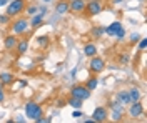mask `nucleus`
Listing matches in <instances>:
<instances>
[{"label":"nucleus","instance_id":"9b49d317","mask_svg":"<svg viewBox=\"0 0 147 123\" xmlns=\"http://www.w3.org/2000/svg\"><path fill=\"white\" fill-rule=\"evenodd\" d=\"M84 10H85V0H72L70 2L69 12H72L74 15H82Z\"/></svg>","mask_w":147,"mask_h":123},{"label":"nucleus","instance_id":"b1692460","mask_svg":"<svg viewBox=\"0 0 147 123\" xmlns=\"http://www.w3.org/2000/svg\"><path fill=\"white\" fill-rule=\"evenodd\" d=\"M37 12H38V7H37V5H34V3H30V5H27V7H25V13H28L30 17H32V15H35Z\"/></svg>","mask_w":147,"mask_h":123},{"label":"nucleus","instance_id":"72a5a7b5","mask_svg":"<svg viewBox=\"0 0 147 123\" xmlns=\"http://www.w3.org/2000/svg\"><path fill=\"white\" fill-rule=\"evenodd\" d=\"M139 2H144V0H139Z\"/></svg>","mask_w":147,"mask_h":123},{"label":"nucleus","instance_id":"2f4dec72","mask_svg":"<svg viewBox=\"0 0 147 123\" xmlns=\"http://www.w3.org/2000/svg\"><path fill=\"white\" fill-rule=\"evenodd\" d=\"M9 3V0H0V7H3V5H7Z\"/></svg>","mask_w":147,"mask_h":123},{"label":"nucleus","instance_id":"ddd939ff","mask_svg":"<svg viewBox=\"0 0 147 123\" xmlns=\"http://www.w3.org/2000/svg\"><path fill=\"white\" fill-rule=\"evenodd\" d=\"M82 50H84V55H85L87 58L95 57L97 52H99V48H97V45H95V42H87V43L82 47Z\"/></svg>","mask_w":147,"mask_h":123},{"label":"nucleus","instance_id":"4468645a","mask_svg":"<svg viewBox=\"0 0 147 123\" xmlns=\"http://www.w3.org/2000/svg\"><path fill=\"white\" fill-rule=\"evenodd\" d=\"M69 9H70V2H69V0H59V2L55 3V12H57L59 15L69 13Z\"/></svg>","mask_w":147,"mask_h":123},{"label":"nucleus","instance_id":"0eeeda50","mask_svg":"<svg viewBox=\"0 0 147 123\" xmlns=\"http://www.w3.org/2000/svg\"><path fill=\"white\" fill-rule=\"evenodd\" d=\"M89 70H90L94 75L102 73V72L105 70V62H104V58H100L99 55L90 57V58H89Z\"/></svg>","mask_w":147,"mask_h":123},{"label":"nucleus","instance_id":"6ab92c4d","mask_svg":"<svg viewBox=\"0 0 147 123\" xmlns=\"http://www.w3.org/2000/svg\"><path fill=\"white\" fill-rule=\"evenodd\" d=\"M117 102L122 103V105H129L130 103V96H129L127 90H120V92H117Z\"/></svg>","mask_w":147,"mask_h":123},{"label":"nucleus","instance_id":"aec40b11","mask_svg":"<svg viewBox=\"0 0 147 123\" xmlns=\"http://www.w3.org/2000/svg\"><path fill=\"white\" fill-rule=\"evenodd\" d=\"M129 96H130V103L132 102H139L140 100V96H142V93H140V90H139L137 86H132V88H129Z\"/></svg>","mask_w":147,"mask_h":123},{"label":"nucleus","instance_id":"f03ea898","mask_svg":"<svg viewBox=\"0 0 147 123\" xmlns=\"http://www.w3.org/2000/svg\"><path fill=\"white\" fill-rule=\"evenodd\" d=\"M24 112H25V116H27L28 120H34V122H35L37 118L44 116V108H42V105L35 103V102H27L25 106H24Z\"/></svg>","mask_w":147,"mask_h":123},{"label":"nucleus","instance_id":"2eb2a0df","mask_svg":"<svg viewBox=\"0 0 147 123\" xmlns=\"http://www.w3.org/2000/svg\"><path fill=\"white\" fill-rule=\"evenodd\" d=\"M15 82V76H13V73H10V72H0V83L3 86H9L12 85Z\"/></svg>","mask_w":147,"mask_h":123},{"label":"nucleus","instance_id":"c9c22d12","mask_svg":"<svg viewBox=\"0 0 147 123\" xmlns=\"http://www.w3.org/2000/svg\"><path fill=\"white\" fill-rule=\"evenodd\" d=\"M9 2H10V0H9Z\"/></svg>","mask_w":147,"mask_h":123},{"label":"nucleus","instance_id":"412c9836","mask_svg":"<svg viewBox=\"0 0 147 123\" xmlns=\"http://www.w3.org/2000/svg\"><path fill=\"white\" fill-rule=\"evenodd\" d=\"M67 103L70 105L72 108H75V110H82L84 100H80V98H75V96H70V98L67 100Z\"/></svg>","mask_w":147,"mask_h":123},{"label":"nucleus","instance_id":"473e14b6","mask_svg":"<svg viewBox=\"0 0 147 123\" xmlns=\"http://www.w3.org/2000/svg\"><path fill=\"white\" fill-rule=\"evenodd\" d=\"M44 2H50V0H44Z\"/></svg>","mask_w":147,"mask_h":123},{"label":"nucleus","instance_id":"a878e982","mask_svg":"<svg viewBox=\"0 0 147 123\" xmlns=\"http://www.w3.org/2000/svg\"><path fill=\"white\" fill-rule=\"evenodd\" d=\"M10 23V17L7 13H3V15H0V25H7Z\"/></svg>","mask_w":147,"mask_h":123},{"label":"nucleus","instance_id":"5701e85b","mask_svg":"<svg viewBox=\"0 0 147 123\" xmlns=\"http://www.w3.org/2000/svg\"><path fill=\"white\" fill-rule=\"evenodd\" d=\"M37 43H38L42 48H45L47 45H49V37H47V35H40V37H37Z\"/></svg>","mask_w":147,"mask_h":123},{"label":"nucleus","instance_id":"7ed1b4c3","mask_svg":"<svg viewBox=\"0 0 147 123\" xmlns=\"http://www.w3.org/2000/svg\"><path fill=\"white\" fill-rule=\"evenodd\" d=\"M109 118H112L114 122H120L125 115V105L119 103L117 100H112L109 102Z\"/></svg>","mask_w":147,"mask_h":123},{"label":"nucleus","instance_id":"f8f14e48","mask_svg":"<svg viewBox=\"0 0 147 123\" xmlns=\"http://www.w3.org/2000/svg\"><path fill=\"white\" fill-rule=\"evenodd\" d=\"M17 42H18V37L13 35V33H10V35H7V37L3 38V47L9 52H13L15 47H17Z\"/></svg>","mask_w":147,"mask_h":123},{"label":"nucleus","instance_id":"f257e3e1","mask_svg":"<svg viewBox=\"0 0 147 123\" xmlns=\"http://www.w3.org/2000/svg\"><path fill=\"white\" fill-rule=\"evenodd\" d=\"M25 7H27V0H10L9 3H7L5 13L9 15L10 19H13V17L22 15L25 12Z\"/></svg>","mask_w":147,"mask_h":123},{"label":"nucleus","instance_id":"dca6fc26","mask_svg":"<svg viewBox=\"0 0 147 123\" xmlns=\"http://www.w3.org/2000/svg\"><path fill=\"white\" fill-rule=\"evenodd\" d=\"M122 29V23H120L119 20H115V22H112L109 27H105V35H109V37H115V33Z\"/></svg>","mask_w":147,"mask_h":123},{"label":"nucleus","instance_id":"f704fd0d","mask_svg":"<svg viewBox=\"0 0 147 123\" xmlns=\"http://www.w3.org/2000/svg\"><path fill=\"white\" fill-rule=\"evenodd\" d=\"M69 2H72V0H69Z\"/></svg>","mask_w":147,"mask_h":123},{"label":"nucleus","instance_id":"bb28decb","mask_svg":"<svg viewBox=\"0 0 147 123\" xmlns=\"http://www.w3.org/2000/svg\"><path fill=\"white\" fill-rule=\"evenodd\" d=\"M115 38H117V40H124V38H125V30H124V27L115 33Z\"/></svg>","mask_w":147,"mask_h":123},{"label":"nucleus","instance_id":"393cba45","mask_svg":"<svg viewBox=\"0 0 147 123\" xmlns=\"http://www.w3.org/2000/svg\"><path fill=\"white\" fill-rule=\"evenodd\" d=\"M129 62H130L129 53H122V55H119V63H120V65H127Z\"/></svg>","mask_w":147,"mask_h":123},{"label":"nucleus","instance_id":"7c9ffc66","mask_svg":"<svg viewBox=\"0 0 147 123\" xmlns=\"http://www.w3.org/2000/svg\"><path fill=\"white\" fill-rule=\"evenodd\" d=\"M72 116L74 118H80V116H84V112H80V110H75L72 113Z\"/></svg>","mask_w":147,"mask_h":123},{"label":"nucleus","instance_id":"6e6552de","mask_svg":"<svg viewBox=\"0 0 147 123\" xmlns=\"http://www.w3.org/2000/svg\"><path fill=\"white\" fill-rule=\"evenodd\" d=\"M109 120V110L107 106H97L92 113V122H97V123H104Z\"/></svg>","mask_w":147,"mask_h":123},{"label":"nucleus","instance_id":"cd10ccee","mask_svg":"<svg viewBox=\"0 0 147 123\" xmlns=\"http://www.w3.org/2000/svg\"><path fill=\"white\" fill-rule=\"evenodd\" d=\"M146 47H147V40H146V38H140V40H139V50H140V52H144Z\"/></svg>","mask_w":147,"mask_h":123},{"label":"nucleus","instance_id":"9d476101","mask_svg":"<svg viewBox=\"0 0 147 123\" xmlns=\"http://www.w3.org/2000/svg\"><path fill=\"white\" fill-rule=\"evenodd\" d=\"M42 12H37L35 15H32V20H30V22H28V23H30V29H38V27H40V25H44V17H45V13H47V9L45 7H42Z\"/></svg>","mask_w":147,"mask_h":123},{"label":"nucleus","instance_id":"c85d7f7f","mask_svg":"<svg viewBox=\"0 0 147 123\" xmlns=\"http://www.w3.org/2000/svg\"><path fill=\"white\" fill-rule=\"evenodd\" d=\"M139 40H140V35H139V33H132V35H130V43H132V45H136Z\"/></svg>","mask_w":147,"mask_h":123},{"label":"nucleus","instance_id":"20e7f679","mask_svg":"<svg viewBox=\"0 0 147 123\" xmlns=\"http://www.w3.org/2000/svg\"><path fill=\"white\" fill-rule=\"evenodd\" d=\"M30 27V23H28V20L25 17H15L13 22H10V30H12V33L13 35H24L25 32L28 30Z\"/></svg>","mask_w":147,"mask_h":123},{"label":"nucleus","instance_id":"39448f33","mask_svg":"<svg viewBox=\"0 0 147 123\" xmlns=\"http://www.w3.org/2000/svg\"><path fill=\"white\" fill-rule=\"evenodd\" d=\"M102 10H104V5H102L100 0H89V2H85V10H84V13L87 15V17H95V15H99Z\"/></svg>","mask_w":147,"mask_h":123},{"label":"nucleus","instance_id":"1a4fd4ad","mask_svg":"<svg viewBox=\"0 0 147 123\" xmlns=\"http://www.w3.org/2000/svg\"><path fill=\"white\" fill-rule=\"evenodd\" d=\"M129 116L130 118H140L142 115H144V105L140 103V100L139 102H132V103H129Z\"/></svg>","mask_w":147,"mask_h":123},{"label":"nucleus","instance_id":"f3484780","mask_svg":"<svg viewBox=\"0 0 147 123\" xmlns=\"http://www.w3.org/2000/svg\"><path fill=\"white\" fill-rule=\"evenodd\" d=\"M28 50V38H22L17 42V47H15V52L18 55H25Z\"/></svg>","mask_w":147,"mask_h":123},{"label":"nucleus","instance_id":"a211bd4d","mask_svg":"<svg viewBox=\"0 0 147 123\" xmlns=\"http://www.w3.org/2000/svg\"><path fill=\"white\" fill-rule=\"evenodd\" d=\"M104 35H105V29L100 27V25H97V27H94V29L90 30V37L94 38V40H99V38H102Z\"/></svg>","mask_w":147,"mask_h":123},{"label":"nucleus","instance_id":"423d86ee","mask_svg":"<svg viewBox=\"0 0 147 123\" xmlns=\"http://www.w3.org/2000/svg\"><path fill=\"white\" fill-rule=\"evenodd\" d=\"M92 92L87 88L85 85H82V83H77V85H74L72 88H70V96H75V98H80V100H89L90 98Z\"/></svg>","mask_w":147,"mask_h":123},{"label":"nucleus","instance_id":"c756f323","mask_svg":"<svg viewBox=\"0 0 147 123\" xmlns=\"http://www.w3.org/2000/svg\"><path fill=\"white\" fill-rule=\"evenodd\" d=\"M5 102V86L0 83V103H3Z\"/></svg>","mask_w":147,"mask_h":123},{"label":"nucleus","instance_id":"4be33fe9","mask_svg":"<svg viewBox=\"0 0 147 123\" xmlns=\"http://www.w3.org/2000/svg\"><path fill=\"white\" fill-rule=\"evenodd\" d=\"M84 85H85V86H87V88L92 92V90H95V88L99 86V80H97V76H90V78H89V80H87Z\"/></svg>","mask_w":147,"mask_h":123}]
</instances>
